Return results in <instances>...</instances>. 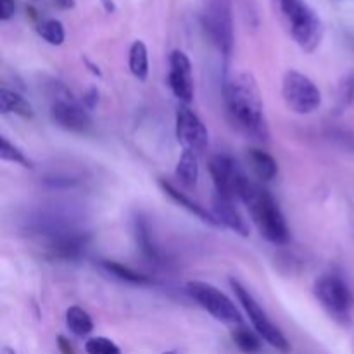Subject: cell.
Wrapping results in <instances>:
<instances>
[{
    "label": "cell",
    "mask_w": 354,
    "mask_h": 354,
    "mask_svg": "<svg viewBox=\"0 0 354 354\" xmlns=\"http://www.w3.org/2000/svg\"><path fill=\"white\" fill-rule=\"evenodd\" d=\"M225 104L232 123L245 137L256 140H268L270 130L265 118L261 93L254 76L249 73H239L225 82Z\"/></svg>",
    "instance_id": "cell-1"
},
{
    "label": "cell",
    "mask_w": 354,
    "mask_h": 354,
    "mask_svg": "<svg viewBox=\"0 0 354 354\" xmlns=\"http://www.w3.org/2000/svg\"><path fill=\"white\" fill-rule=\"evenodd\" d=\"M239 199H242V203L248 206L252 221L266 241L275 245H283L290 241V230L287 227L286 216L268 190L263 189L259 183L245 178Z\"/></svg>",
    "instance_id": "cell-2"
},
{
    "label": "cell",
    "mask_w": 354,
    "mask_h": 354,
    "mask_svg": "<svg viewBox=\"0 0 354 354\" xmlns=\"http://www.w3.org/2000/svg\"><path fill=\"white\" fill-rule=\"evenodd\" d=\"M283 23L304 52H313L324 38V24L304 0H273Z\"/></svg>",
    "instance_id": "cell-3"
},
{
    "label": "cell",
    "mask_w": 354,
    "mask_h": 354,
    "mask_svg": "<svg viewBox=\"0 0 354 354\" xmlns=\"http://www.w3.org/2000/svg\"><path fill=\"white\" fill-rule=\"evenodd\" d=\"M230 286L232 289H234L235 296H237L239 303H241L242 308H244L245 315H248L249 320H251L252 327H254V330L258 332L259 337H261L263 341L268 342V344L272 346V348H275L277 351L283 354L289 353L290 344L289 341H287V337L282 334V330H280L277 325L272 324L268 315H266L265 311H263V308L256 303L252 294L235 279H230Z\"/></svg>",
    "instance_id": "cell-4"
},
{
    "label": "cell",
    "mask_w": 354,
    "mask_h": 354,
    "mask_svg": "<svg viewBox=\"0 0 354 354\" xmlns=\"http://www.w3.org/2000/svg\"><path fill=\"white\" fill-rule=\"evenodd\" d=\"M185 289L187 294L203 310H206L211 317L216 318L218 322H223V324L228 325H237V327L242 325V317L237 308H235V304L214 286L207 282H201V280H190V282H187Z\"/></svg>",
    "instance_id": "cell-5"
},
{
    "label": "cell",
    "mask_w": 354,
    "mask_h": 354,
    "mask_svg": "<svg viewBox=\"0 0 354 354\" xmlns=\"http://www.w3.org/2000/svg\"><path fill=\"white\" fill-rule=\"evenodd\" d=\"M282 97L296 114H311L322 106V92L310 76L290 69L283 75Z\"/></svg>",
    "instance_id": "cell-6"
},
{
    "label": "cell",
    "mask_w": 354,
    "mask_h": 354,
    "mask_svg": "<svg viewBox=\"0 0 354 354\" xmlns=\"http://www.w3.org/2000/svg\"><path fill=\"white\" fill-rule=\"evenodd\" d=\"M203 26L214 47L223 55L234 48V19L228 0H209L203 14Z\"/></svg>",
    "instance_id": "cell-7"
},
{
    "label": "cell",
    "mask_w": 354,
    "mask_h": 354,
    "mask_svg": "<svg viewBox=\"0 0 354 354\" xmlns=\"http://www.w3.org/2000/svg\"><path fill=\"white\" fill-rule=\"evenodd\" d=\"M315 296L334 318H348L354 306V296L339 275H324L315 283Z\"/></svg>",
    "instance_id": "cell-8"
},
{
    "label": "cell",
    "mask_w": 354,
    "mask_h": 354,
    "mask_svg": "<svg viewBox=\"0 0 354 354\" xmlns=\"http://www.w3.org/2000/svg\"><path fill=\"white\" fill-rule=\"evenodd\" d=\"M55 95L57 97H54L50 106V120L54 121V124H57L62 130L71 131V133H88L92 130V118L85 106L76 102L71 93H68L66 90H62V93H55Z\"/></svg>",
    "instance_id": "cell-9"
},
{
    "label": "cell",
    "mask_w": 354,
    "mask_h": 354,
    "mask_svg": "<svg viewBox=\"0 0 354 354\" xmlns=\"http://www.w3.org/2000/svg\"><path fill=\"white\" fill-rule=\"evenodd\" d=\"M207 169L213 178L214 189H216V196L228 197V199H235L241 197L242 185H244L245 178L237 162L227 154H214L211 156L207 161Z\"/></svg>",
    "instance_id": "cell-10"
},
{
    "label": "cell",
    "mask_w": 354,
    "mask_h": 354,
    "mask_svg": "<svg viewBox=\"0 0 354 354\" xmlns=\"http://www.w3.org/2000/svg\"><path fill=\"white\" fill-rule=\"evenodd\" d=\"M176 138L183 149L196 152V154L206 151L207 144H209V133H207L206 124L185 104H182L176 111Z\"/></svg>",
    "instance_id": "cell-11"
},
{
    "label": "cell",
    "mask_w": 354,
    "mask_h": 354,
    "mask_svg": "<svg viewBox=\"0 0 354 354\" xmlns=\"http://www.w3.org/2000/svg\"><path fill=\"white\" fill-rule=\"evenodd\" d=\"M169 88L173 95L182 104H190L194 99V80H192V64L187 57L185 52L173 50L169 55Z\"/></svg>",
    "instance_id": "cell-12"
},
{
    "label": "cell",
    "mask_w": 354,
    "mask_h": 354,
    "mask_svg": "<svg viewBox=\"0 0 354 354\" xmlns=\"http://www.w3.org/2000/svg\"><path fill=\"white\" fill-rule=\"evenodd\" d=\"M86 244H88V235L75 230V228H69V230L48 239L47 251L55 259H75L85 251Z\"/></svg>",
    "instance_id": "cell-13"
},
{
    "label": "cell",
    "mask_w": 354,
    "mask_h": 354,
    "mask_svg": "<svg viewBox=\"0 0 354 354\" xmlns=\"http://www.w3.org/2000/svg\"><path fill=\"white\" fill-rule=\"evenodd\" d=\"M213 214L220 227L235 232L241 237L249 235V225L239 207L234 204V199L216 196L213 201Z\"/></svg>",
    "instance_id": "cell-14"
},
{
    "label": "cell",
    "mask_w": 354,
    "mask_h": 354,
    "mask_svg": "<svg viewBox=\"0 0 354 354\" xmlns=\"http://www.w3.org/2000/svg\"><path fill=\"white\" fill-rule=\"evenodd\" d=\"M159 185H161V189L165 190V194H168V196L171 197V199L175 201V203L178 204L180 207L187 209L190 214H194V216L199 218V220L204 221V223L211 225V227H220L213 213L206 211L203 206H201V204H197L196 201H192L189 196H185V194H183V192H180V190L176 189V187H173L171 183L165 182V180H161V182H159Z\"/></svg>",
    "instance_id": "cell-15"
},
{
    "label": "cell",
    "mask_w": 354,
    "mask_h": 354,
    "mask_svg": "<svg viewBox=\"0 0 354 354\" xmlns=\"http://www.w3.org/2000/svg\"><path fill=\"white\" fill-rule=\"evenodd\" d=\"M248 161L251 165L252 171L256 173V176L265 182L275 178L279 175V162L265 151H259V149H251L248 154Z\"/></svg>",
    "instance_id": "cell-16"
},
{
    "label": "cell",
    "mask_w": 354,
    "mask_h": 354,
    "mask_svg": "<svg viewBox=\"0 0 354 354\" xmlns=\"http://www.w3.org/2000/svg\"><path fill=\"white\" fill-rule=\"evenodd\" d=\"M0 113L17 114L21 118H33V107L19 93L2 88L0 90Z\"/></svg>",
    "instance_id": "cell-17"
},
{
    "label": "cell",
    "mask_w": 354,
    "mask_h": 354,
    "mask_svg": "<svg viewBox=\"0 0 354 354\" xmlns=\"http://www.w3.org/2000/svg\"><path fill=\"white\" fill-rule=\"evenodd\" d=\"M128 66L130 71L138 82H145L149 76V52L142 40H135L128 54Z\"/></svg>",
    "instance_id": "cell-18"
},
{
    "label": "cell",
    "mask_w": 354,
    "mask_h": 354,
    "mask_svg": "<svg viewBox=\"0 0 354 354\" xmlns=\"http://www.w3.org/2000/svg\"><path fill=\"white\" fill-rule=\"evenodd\" d=\"M176 178L180 180V183H183L185 187H194L199 178V162H197V154L192 151H187L183 149L182 156L178 159V165H176Z\"/></svg>",
    "instance_id": "cell-19"
},
{
    "label": "cell",
    "mask_w": 354,
    "mask_h": 354,
    "mask_svg": "<svg viewBox=\"0 0 354 354\" xmlns=\"http://www.w3.org/2000/svg\"><path fill=\"white\" fill-rule=\"evenodd\" d=\"M66 325L76 337H86L93 330V320L83 308L71 306L66 311Z\"/></svg>",
    "instance_id": "cell-20"
},
{
    "label": "cell",
    "mask_w": 354,
    "mask_h": 354,
    "mask_svg": "<svg viewBox=\"0 0 354 354\" xmlns=\"http://www.w3.org/2000/svg\"><path fill=\"white\" fill-rule=\"evenodd\" d=\"M135 242H137V248L140 251V254L144 258H147L149 261H158V249H156L154 242L151 239V230H149V225L145 223L144 218H137L135 220Z\"/></svg>",
    "instance_id": "cell-21"
},
{
    "label": "cell",
    "mask_w": 354,
    "mask_h": 354,
    "mask_svg": "<svg viewBox=\"0 0 354 354\" xmlns=\"http://www.w3.org/2000/svg\"><path fill=\"white\" fill-rule=\"evenodd\" d=\"M100 266H102L109 275H113L114 279L123 280V282L135 283V286H144V283L151 282V279H149L147 275H142V273L135 272V270L128 268V266L120 265V263L116 261H102Z\"/></svg>",
    "instance_id": "cell-22"
},
{
    "label": "cell",
    "mask_w": 354,
    "mask_h": 354,
    "mask_svg": "<svg viewBox=\"0 0 354 354\" xmlns=\"http://www.w3.org/2000/svg\"><path fill=\"white\" fill-rule=\"evenodd\" d=\"M232 341L245 354H258L261 351V341H259L258 335L249 328H244L242 325L232 330Z\"/></svg>",
    "instance_id": "cell-23"
},
{
    "label": "cell",
    "mask_w": 354,
    "mask_h": 354,
    "mask_svg": "<svg viewBox=\"0 0 354 354\" xmlns=\"http://www.w3.org/2000/svg\"><path fill=\"white\" fill-rule=\"evenodd\" d=\"M37 31H38V35H40L45 41H47V44L55 45V47L62 45L66 40L64 26H62L61 21H57V19L41 21V23H38Z\"/></svg>",
    "instance_id": "cell-24"
},
{
    "label": "cell",
    "mask_w": 354,
    "mask_h": 354,
    "mask_svg": "<svg viewBox=\"0 0 354 354\" xmlns=\"http://www.w3.org/2000/svg\"><path fill=\"white\" fill-rule=\"evenodd\" d=\"M0 159L14 162V165H21L23 168H33V162L23 154L19 147H16L12 142L7 140V137L0 138Z\"/></svg>",
    "instance_id": "cell-25"
},
{
    "label": "cell",
    "mask_w": 354,
    "mask_h": 354,
    "mask_svg": "<svg viewBox=\"0 0 354 354\" xmlns=\"http://www.w3.org/2000/svg\"><path fill=\"white\" fill-rule=\"evenodd\" d=\"M354 100V73L342 76L337 88V113L348 109Z\"/></svg>",
    "instance_id": "cell-26"
},
{
    "label": "cell",
    "mask_w": 354,
    "mask_h": 354,
    "mask_svg": "<svg viewBox=\"0 0 354 354\" xmlns=\"http://www.w3.org/2000/svg\"><path fill=\"white\" fill-rule=\"evenodd\" d=\"M86 354H121V349L111 339L92 337L85 342Z\"/></svg>",
    "instance_id": "cell-27"
},
{
    "label": "cell",
    "mask_w": 354,
    "mask_h": 354,
    "mask_svg": "<svg viewBox=\"0 0 354 354\" xmlns=\"http://www.w3.org/2000/svg\"><path fill=\"white\" fill-rule=\"evenodd\" d=\"M16 14V0H0V19L9 21Z\"/></svg>",
    "instance_id": "cell-28"
},
{
    "label": "cell",
    "mask_w": 354,
    "mask_h": 354,
    "mask_svg": "<svg viewBox=\"0 0 354 354\" xmlns=\"http://www.w3.org/2000/svg\"><path fill=\"white\" fill-rule=\"evenodd\" d=\"M57 348L59 351H61V354H76L73 344L64 337V335H59L57 337Z\"/></svg>",
    "instance_id": "cell-29"
},
{
    "label": "cell",
    "mask_w": 354,
    "mask_h": 354,
    "mask_svg": "<svg viewBox=\"0 0 354 354\" xmlns=\"http://www.w3.org/2000/svg\"><path fill=\"white\" fill-rule=\"evenodd\" d=\"M54 3L59 9H73L76 6L75 0H54Z\"/></svg>",
    "instance_id": "cell-30"
},
{
    "label": "cell",
    "mask_w": 354,
    "mask_h": 354,
    "mask_svg": "<svg viewBox=\"0 0 354 354\" xmlns=\"http://www.w3.org/2000/svg\"><path fill=\"white\" fill-rule=\"evenodd\" d=\"M102 3H104V9H106L107 12H114V10H116V6H114L113 0H102Z\"/></svg>",
    "instance_id": "cell-31"
},
{
    "label": "cell",
    "mask_w": 354,
    "mask_h": 354,
    "mask_svg": "<svg viewBox=\"0 0 354 354\" xmlns=\"http://www.w3.org/2000/svg\"><path fill=\"white\" fill-rule=\"evenodd\" d=\"M2 354H16V353H14V349H10V348H3Z\"/></svg>",
    "instance_id": "cell-32"
},
{
    "label": "cell",
    "mask_w": 354,
    "mask_h": 354,
    "mask_svg": "<svg viewBox=\"0 0 354 354\" xmlns=\"http://www.w3.org/2000/svg\"><path fill=\"white\" fill-rule=\"evenodd\" d=\"M165 354H178L176 351H169V353H165Z\"/></svg>",
    "instance_id": "cell-33"
},
{
    "label": "cell",
    "mask_w": 354,
    "mask_h": 354,
    "mask_svg": "<svg viewBox=\"0 0 354 354\" xmlns=\"http://www.w3.org/2000/svg\"><path fill=\"white\" fill-rule=\"evenodd\" d=\"M353 349H354V341H353Z\"/></svg>",
    "instance_id": "cell-34"
}]
</instances>
